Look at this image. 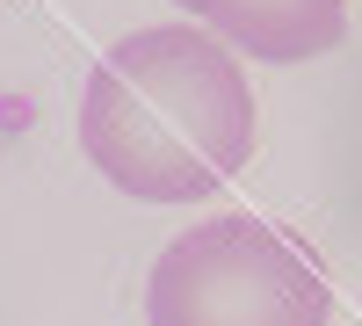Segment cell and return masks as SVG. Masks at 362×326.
<instances>
[{
	"label": "cell",
	"instance_id": "3",
	"mask_svg": "<svg viewBox=\"0 0 362 326\" xmlns=\"http://www.w3.org/2000/svg\"><path fill=\"white\" fill-rule=\"evenodd\" d=\"M218 44L261 58V66H312L348 44V0H174Z\"/></svg>",
	"mask_w": 362,
	"mask_h": 326
},
{
	"label": "cell",
	"instance_id": "2",
	"mask_svg": "<svg viewBox=\"0 0 362 326\" xmlns=\"http://www.w3.org/2000/svg\"><path fill=\"white\" fill-rule=\"evenodd\" d=\"M145 326H334V290L283 225L218 211L153 254Z\"/></svg>",
	"mask_w": 362,
	"mask_h": 326
},
{
	"label": "cell",
	"instance_id": "4",
	"mask_svg": "<svg viewBox=\"0 0 362 326\" xmlns=\"http://www.w3.org/2000/svg\"><path fill=\"white\" fill-rule=\"evenodd\" d=\"M8 131H15V102L0 95V153H8Z\"/></svg>",
	"mask_w": 362,
	"mask_h": 326
},
{
	"label": "cell",
	"instance_id": "1",
	"mask_svg": "<svg viewBox=\"0 0 362 326\" xmlns=\"http://www.w3.org/2000/svg\"><path fill=\"white\" fill-rule=\"evenodd\" d=\"M261 109L239 51L203 22L116 37L80 87V153L131 203H203L254 160Z\"/></svg>",
	"mask_w": 362,
	"mask_h": 326
}]
</instances>
